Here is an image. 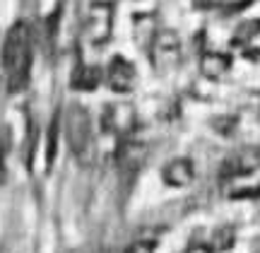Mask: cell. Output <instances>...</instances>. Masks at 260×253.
Instances as JSON below:
<instances>
[{
	"instance_id": "cell-16",
	"label": "cell",
	"mask_w": 260,
	"mask_h": 253,
	"mask_svg": "<svg viewBox=\"0 0 260 253\" xmlns=\"http://www.w3.org/2000/svg\"><path fill=\"white\" fill-rule=\"evenodd\" d=\"M193 3L198 10H212V8H219L224 0H193Z\"/></svg>"
},
{
	"instance_id": "cell-9",
	"label": "cell",
	"mask_w": 260,
	"mask_h": 253,
	"mask_svg": "<svg viewBox=\"0 0 260 253\" xmlns=\"http://www.w3.org/2000/svg\"><path fill=\"white\" fill-rule=\"evenodd\" d=\"M145 157H147V147L145 142L135 140V138H123L121 145H118V152H116V160H118V167L123 171H138L142 164H145Z\"/></svg>"
},
{
	"instance_id": "cell-10",
	"label": "cell",
	"mask_w": 260,
	"mask_h": 253,
	"mask_svg": "<svg viewBox=\"0 0 260 253\" xmlns=\"http://www.w3.org/2000/svg\"><path fill=\"white\" fill-rule=\"evenodd\" d=\"M159 29H161V24L157 22V17L152 12H140V15L133 17V37H135V44L145 53L149 51V46H152V41H154Z\"/></svg>"
},
{
	"instance_id": "cell-18",
	"label": "cell",
	"mask_w": 260,
	"mask_h": 253,
	"mask_svg": "<svg viewBox=\"0 0 260 253\" xmlns=\"http://www.w3.org/2000/svg\"><path fill=\"white\" fill-rule=\"evenodd\" d=\"M188 253H212L210 246H193V248H188Z\"/></svg>"
},
{
	"instance_id": "cell-15",
	"label": "cell",
	"mask_w": 260,
	"mask_h": 253,
	"mask_svg": "<svg viewBox=\"0 0 260 253\" xmlns=\"http://www.w3.org/2000/svg\"><path fill=\"white\" fill-rule=\"evenodd\" d=\"M234 244V229L232 227H222L214 232V239H212V248L214 251H229Z\"/></svg>"
},
{
	"instance_id": "cell-8",
	"label": "cell",
	"mask_w": 260,
	"mask_h": 253,
	"mask_svg": "<svg viewBox=\"0 0 260 253\" xmlns=\"http://www.w3.org/2000/svg\"><path fill=\"white\" fill-rule=\"evenodd\" d=\"M193 178H195V167L188 157H174L161 169V181L169 188H186L193 183Z\"/></svg>"
},
{
	"instance_id": "cell-13",
	"label": "cell",
	"mask_w": 260,
	"mask_h": 253,
	"mask_svg": "<svg viewBox=\"0 0 260 253\" xmlns=\"http://www.w3.org/2000/svg\"><path fill=\"white\" fill-rule=\"evenodd\" d=\"M60 135H63V128H60V113L53 116V121L48 125V145H46V164L51 167L53 162H56V154H58V140H60Z\"/></svg>"
},
{
	"instance_id": "cell-12",
	"label": "cell",
	"mask_w": 260,
	"mask_h": 253,
	"mask_svg": "<svg viewBox=\"0 0 260 253\" xmlns=\"http://www.w3.org/2000/svg\"><path fill=\"white\" fill-rule=\"evenodd\" d=\"M198 68H200L203 77H207V80H222L232 70V58L226 53H219V51H205L200 56Z\"/></svg>"
},
{
	"instance_id": "cell-19",
	"label": "cell",
	"mask_w": 260,
	"mask_h": 253,
	"mask_svg": "<svg viewBox=\"0 0 260 253\" xmlns=\"http://www.w3.org/2000/svg\"><path fill=\"white\" fill-rule=\"evenodd\" d=\"M258 162H260V150H258Z\"/></svg>"
},
{
	"instance_id": "cell-17",
	"label": "cell",
	"mask_w": 260,
	"mask_h": 253,
	"mask_svg": "<svg viewBox=\"0 0 260 253\" xmlns=\"http://www.w3.org/2000/svg\"><path fill=\"white\" fill-rule=\"evenodd\" d=\"M125 253H154V246L149 244V241H145V244H133Z\"/></svg>"
},
{
	"instance_id": "cell-11",
	"label": "cell",
	"mask_w": 260,
	"mask_h": 253,
	"mask_svg": "<svg viewBox=\"0 0 260 253\" xmlns=\"http://www.w3.org/2000/svg\"><path fill=\"white\" fill-rule=\"evenodd\" d=\"M104 82V70L89 63H80L70 75V87L77 92H94Z\"/></svg>"
},
{
	"instance_id": "cell-6",
	"label": "cell",
	"mask_w": 260,
	"mask_h": 253,
	"mask_svg": "<svg viewBox=\"0 0 260 253\" xmlns=\"http://www.w3.org/2000/svg\"><path fill=\"white\" fill-rule=\"evenodd\" d=\"M102 125L109 133L118 135V138H128L133 135L135 125H138V113L135 106L130 102H113L109 104L102 113Z\"/></svg>"
},
{
	"instance_id": "cell-14",
	"label": "cell",
	"mask_w": 260,
	"mask_h": 253,
	"mask_svg": "<svg viewBox=\"0 0 260 253\" xmlns=\"http://www.w3.org/2000/svg\"><path fill=\"white\" fill-rule=\"evenodd\" d=\"M10 145H12V138H10V128H0V183H5V178H8V154H10Z\"/></svg>"
},
{
	"instance_id": "cell-7",
	"label": "cell",
	"mask_w": 260,
	"mask_h": 253,
	"mask_svg": "<svg viewBox=\"0 0 260 253\" xmlns=\"http://www.w3.org/2000/svg\"><path fill=\"white\" fill-rule=\"evenodd\" d=\"M234 46L241 51L246 58L258 60L260 58V19H248L239 24L234 34Z\"/></svg>"
},
{
	"instance_id": "cell-2",
	"label": "cell",
	"mask_w": 260,
	"mask_h": 253,
	"mask_svg": "<svg viewBox=\"0 0 260 253\" xmlns=\"http://www.w3.org/2000/svg\"><path fill=\"white\" fill-rule=\"evenodd\" d=\"M60 128L68 140V147L75 157L87 160L94 150V133H92V118L89 111L80 104H70L65 109V116H60Z\"/></svg>"
},
{
	"instance_id": "cell-3",
	"label": "cell",
	"mask_w": 260,
	"mask_h": 253,
	"mask_svg": "<svg viewBox=\"0 0 260 253\" xmlns=\"http://www.w3.org/2000/svg\"><path fill=\"white\" fill-rule=\"evenodd\" d=\"M149 60L157 73L161 75H169L174 73L178 66H181V56H183V44H181V37H178L174 29L161 27L157 31V37L152 41V46L147 51Z\"/></svg>"
},
{
	"instance_id": "cell-4",
	"label": "cell",
	"mask_w": 260,
	"mask_h": 253,
	"mask_svg": "<svg viewBox=\"0 0 260 253\" xmlns=\"http://www.w3.org/2000/svg\"><path fill=\"white\" fill-rule=\"evenodd\" d=\"M113 34V5L111 3H92L82 19V39L92 48L109 44Z\"/></svg>"
},
{
	"instance_id": "cell-1",
	"label": "cell",
	"mask_w": 260,
	"mask_h": 253,
	"mask_svg": "<svg viewBox=\"0 0 260 253\" xmlns=\"http://www.w3.org/2000/svg\"><path fill=\"white\" fill-rule=\"evenodd\" d=\"M34 29L27 19H17L3 39L0 48V66L5 75V89L10 94L22 92L31 77L34 63Z\"/></svg>"
},
{
	"instance_id": "cell-5",
	"label": "cell",
	"mask_w": 260,
	"mask_h": 253,
	"mask_svg": "<svg viewBox=\"0 0 260 253\" xmlns=\"http://www.w3.org/2000/svg\"><path fill=\"white\" fill-rule=\"evenodd\" d=\"M104 82L116 94H130L138 84V70L125 56H113L104 68Z\"/></svg>"
}]
</instances>
